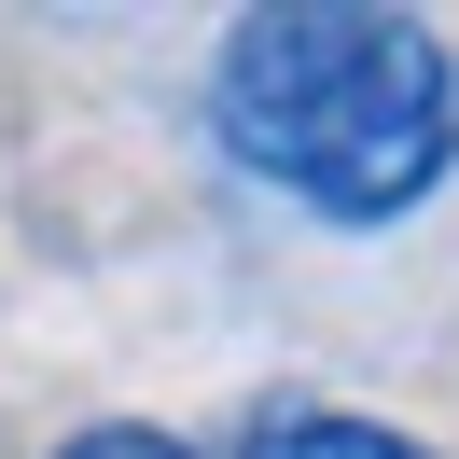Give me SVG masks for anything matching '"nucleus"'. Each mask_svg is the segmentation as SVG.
<instances>
[{
    "label": "nucleus",
    "instance_id": "1",
    "mask_svg": "<svg viewBox=\"0 0 459 459\" xmlns=\"http://www.w3.org/2000/svg\"><path fill=\"white\" fill-rule=\"evenodd\" d=\"M209 126L320 223H403L459 181V56L390 0H251L209 56Z\"/></svg>",
    "mask_w": 459,
    "mask_h": 459
},
{
    "label": "nucleus",
    "instance_id": "2",
    "mask_svg": "<svg viewBox=\"0 0 459 459\" xmlns=\"http://www.w3.org/2000/svg\"><path fill=\"white\" fill-rule=\"evenodd\" d=\"M237 459H431V446L390 431V418H348V403H292V418H264Z\"/></svg>",
    "mask_w": 459,
    "mask_h": 459
},
{
    "label": "nucleus",
    "instance_id": "3",
    "mask_svg": "<svg viewBox=\"0 0 459 459\" xmlns=\"http://www.w3.org/2000/svg\"><path fill=\"white\" fill-rule=\"evenodd\" d=\"M56 459H195L181 431H153V418H98V431H70Z\"/></svg>",
    "mask_w": 459,
    "mask_h": 459
}]
</instances>
